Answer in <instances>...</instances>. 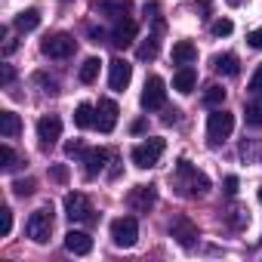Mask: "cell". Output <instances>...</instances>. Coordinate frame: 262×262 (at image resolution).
<instances>
[{"mask_svg":"<svg viewBox=\"0 0 262 262\" xmlns=\"http://www.w3.org/2000/svg\"><path fill=\"white\" fill-rule=\"evenodd\" d=\"M173 185H176V191L182 198H198V194H207L210 179L201 170H194L188 161H179L176 164V173H173Z\"/></svg>","mask_w":262,"mask_h":262,"instance_id":"obj_1","label":"cell"},{"mask_svg":"<svg viewBox=\"0 0 262 262\" xmlns=\"http://www.w3.org/2000/svg\"><path fill=\"white\" fill-rule=\"evenodd\" d=\"M164 148H167V142H164L161 136H151L148 142H142V145H136L133 151H129V161H133L139 170H151V167L161 164Z\"/></svg>","mask_w":262,"mask_h":262,"instance_id":"obj_2","label":"cell"},{"mask_svg":"<svg viewBox=\"0 0 262 262\" xmlns=\"http://www.w3.org/2000/svg\"><path fill=\"white\" fill-rule=\"evenodd\" d=\"M231 129H234V114H228V111L216 108V111L207 117V139H210V145L225 142V139L231 136Z\"/></svg>","mask_w":262,"mask_h":262,"instance_id":"obj_3","label":"cell"},{"mask_svg":"<svg viewBox=\"0 0 262 262\" xmlns=\"http://www.w3.org/2000/svg\"><path fill=\"white\" fill-rule=\"evenodd\" d=\"M28 237L34 241V244H47L50 241V231H53V210L50 207H40V210H34L31 216H28Z\"/></svg>","mask_w":262,"mask_h":262,"instance_id":"obj_4","label":"cell"},{"mask_svg":"<svg viewBox=\"0 0 262 262\" xmlns=\"http://www.w3.org/2000/svg\"><path fill=\"white\" fill-rule=\"evenodd\" d=\"M136 237H139V222H136V216H117L114 222H111V241L117 244V247H133L136 244Z\"/></svg>","mask_w":262,"mask_h":262,"instance_id":"obj_5","label":"cell"},{"mask_svg":"<svg viewBox=\"0 0 262 262\" xmlns=\"http://www.w3.org/2000/svg\"><path fill=\"white\" fill-rule=\"evenodd\" d=\"M93 213H96V210H93V204H90L86 194H80V191L65 194V216H68L71 222H93V219H96Z\"/></svg>","mask_w":262,"mask_h":262,"instance_id":"obj_6","label":"cell"},{"mask_svg":"<svg viewBox=\"0 0 262 262\" xmlns=\"http://www.w3.org/2000/svg\"><path fill=\"white\" fill-rule=\"evenodd\" d=\"M142 108L145 111H158V108H164V102H167V83H164V77H158V74H151L148 80H145V90H142Z\"/></svg>","mask_w":262,"mask_h":262,"instance_id":"obj_7","label":"cell"},{"mask_svg":"<svg viewBox=\"0 0 262 262\" xmlns=\"http://www.w3.org/2000/svg\"><path fill=\"white\" fill-rule=\"evenodd\" d=\"M170 234H173L176 244L185 247V250H191V247L198 244V225H194L188 216H173V219H170Z\"/></svg>","mask_w":262,"mask_h":262,"instance_id":"obj_8","label":"cell"},{"mask_svg":"<svg viewBox=\"0 0 262 262\" xmlns=\"http://www.w3.org/2000/svg\"><path fill=\"white\" fill-rule=\"evenodd\" d=\"M59 136H62V120H59L56 114H43V117L37 120V139H40V148L50 151V148L59 142Z\"/></svg>","mask_w":262,"mask_h":262,"instance_id":"obj_9","label":"cell"},{"mask_svg":"<svg viewBox=\"0 0 262 262\" xmlns=\"http://www.w3.org/2000/svg\"><path fill=\"white\" fill-rule=\"evenodd\" d=\"M74 37L71 34H53V37H47L43 43H40V53L47 56V59H68L71 53H74Z\"/></svg>","mask_w":262,"mask_h":262,"instance_id":"obj_10","label":"cell"},{"mask_svg":"<svg viewBox=\"0 0 262 262\" xmlns=\"http://www.w3.org/2000/svg\"><path fill=\"white\" fill-rule=\"evenodd\" d=\"M129 80H133V65H129L126 59H111V65H108V86L114 93H123L129 86Z\"/></svg>","mask_w":262,"mask_h":262,"instance_id":"obj_11","label":"cell"},{"mask_svg":"<svg viewBox=\"0 0 262 262\" xmlns=\"http://www.w3.org/2000/svg\"><path fill=\"white\" fill-rule=\"evenodd\" d=\"M155 201H158V191H155V185H136L133 191L126 194V204L133 207L136 213H148V210L155 207Z\"/></svg>","mask_w":262,"mask_h":262,"instance_id":"obj_12","label":"cell"},{"mask_svg":"<svg viewBox=\"0 0 262 262\" xmlns=\"http://www.w3.org/2000/svg\"><path fill=\"white\" fill-rule=\"evenodd\" d=\"M136 34H139V28H136L133 19H120V22H114V28H111V43H114L117 50H126L129 43L136 40Z\"/></svg>","mask_w":262,"mask_h":262,"instance_id":"obj_13","label":"cell"},{"mask_svg":"<svg viewBox=\"0 0 262 262\" xmlns=\"http://www.w3.org/2000/svg\"><path fill=\"white\" fill-rule=\"evenodd\" d=\"M117 114H120V108H117L114 99H102V102H99V114H96L99 133H111V129L117 126Z\"/></svg>","mask_w":262,"mask_h":262,"instance_id":"obj_14","label":"cell"},{"mask_svg":"<svg viewBox=\"0 0 262 262\" xmlns=\"http://www.w3.org/2000/svg\"><path fill=\"white\" fill-rule=\"evenodd\" d=\"M65 250L68 253H74V256H86L90 250H93V237L86 234V231H68L65 234Z\"/></svg>","mask_w":262,"mask_h":262,"instance_id":"obj_15","label":"cell"},{"mask_svg":"<svg viewBox=\"0 0 262 262\" xmlns=\"http://www.w3.org/2000/svg\"><path fill=\"white\" fill-rule=\"evenodd\" d=\"M194 83H198V71L191 65H179V71L173 74V90L182 93V96H188L194 90Z\"/></svg>","mask_w":262,"mask_h":262,"instance_id":"obj_16","label":"cell"},{"mask_svg":"<svg viewBox=\"0 0 262 262\" xmlns=\"http://www.w3.org/2000/svg\"><path fill=\"white\" fill-rule=\"evenodd\" d=\"M105 161H108V151L105 148H90L86 155H83V173L93 179V176H99L102 170H105Z\"/></svg>","mask_w":262,"mask_h":262,"instance_id":"obj_17","label":"cell"},{"mask_svg":"<svg viewBox=\"0 0 262 262\" xmlns=\"http://www.w3.org/2000/svg\"><path fill=\"white\" fill-rule=\"evenodd\" d=\"M19 133H22V117L16 111H0V136L16 139Z\"/></svg>","mask_w":262,"mask_h":262,"instance_id":"obj_18","label":"cell"},{"mask_svg":"<svg viewBox=\"0 0 262 262\" xmlns=\"http://www.w3.org/2000/svg\"><path fill=\"white\" fill-rule=\"evenodd\" d=\"M96 10H99L102 16L120 22V19H126V13H129V0H102V4H96Z\"/></svg>","mask_w":262,"mask_h":262,"instance_id":"obj_19","label":"cell"},{"mask_svg":"<svg viewBox=\"0 0 262 262\" xmlns=\"http://www.w3.org/2000/svg\"><path fill=\"white\" fill-rule=\"evenodd\" d=\"M198 59V47L191 40H176L173 43V62L176 65H191Z\"/></svg>","mask_w":262,"mask_h":262,"instance_id":"obj_20","label":"cell"},{"mask_svg":"<svg viewBox=\"0 0 262 262\" xmlns=\"http://www.w3.org/2000/svg\"><path fill=\"white\" fill-rule=\"evenodd\" d=\"M213 68H216L219 74H225V77H237V74H241V62H237L234 53H222V56H216V59H213Z\"/></svg>","mask_w":262,"mask_h":262,"instance_id":"obj_21","label":"cell"},{"mask_svg":"<svg viewBox=\"0 0 262 262\" xmlns=\"http://www.w3.org/2000/svg\"><path fill=\"white\" fill-rule=\"evenodd\" d=\"M13 25H16V31H22V34L34 31V28L40 25V10H34V7H31V10H22V13L16 16V22H13Z\"/></svg>","mask_w":262,"mask_h":262,"instance_id":"obj_22","label":"cell"},{"mask_svg":"<svg viewBox=\"0 0 262 262\" xmlns=\"http://www.w3.org/2000/svg\"><path fill=\"white\" fill-rule=\"evenodd\" d=\"M74 123H77L80 129H93V126H96V108H93L90 102H80L77 111H74Z\"/></svg>","mask_w":262,"mask_h":262,"instance_id":"obj_23","label":"cell"},{"mask_svg":"<svg viewBox=\"0 0 262 262\" xmlns=\"http://www.w3.org/2000/svg\"><path fill=\"white\" fill-rule=\"evenodd\" d=\"M99 65H102V62H99L96 56H90V59H86V62L80 65V71H77V77H80V83H93V80L99 77Z\"/></svg>","mask_w":262,"mask_h":262,"instance_id":"obj_24","label":"cell"},{"mask_svg":"<svg viewBox=\"0 0 262 262\" xmlns=\"http://www.w3.org/2000/svg\"><path fill=\"white\" fill-rule=\"evenodd\" d=\"M225 102V90L219 86V83H210L207 90H204V105H210V108H219Z\"/></svg>","mask_w":262,"mask_h":262,"instance_id":"obj_25","label":"cell"},{"mask_svg":"<svg viewBox=\"0 0 262 262\" xmlns=\"http://www.w3.org/2000/svg\"><path fill=\"white\" fill-rule=\"evenodd\" d=\"M225 219H228L231 228H244V225L250 222V213H247L244 207H231V210H225Z\"/></svg>","mask_w":262,"mask_h":262,"instance_id":"obj_26","label":"cell"},{"mask_svg":"<svg viewBox=\"0 0 262 262\" xmlns=\"http://www.w3.org/2000/svg\"><path fill=\"white\" fill-rule=\"evenodd\" d=\"M0 167H4L7 173H13L19 167V155L10 148V145H0Z\"/></svg>","mask_w":262,"mask_h":262,"instance_id":"obj_27","label":"cell"},{"mask_svg":"<svg viewBox=\"0 0 262 262\" xmlns=\"http://www.w3.org/2000/svg\"><path fill=\"white\" fill-rule=\"evenodd\" d=\"M136 56H139L142 62H151V59L158 56V37H148V40H145V43L136 50Z\"/></svg>","mask_w":262,"mask_h":262,"instance_id":"obj_28","label":"cell"},{"mask_svg":"<svg viewBox=\"0 0 262 262\" xmlns=\"http://www.w3.org/2000/svg\"><path fill=\"white\" fill-rule=\"evenodd\" d=\"M244 117H247V123H250V126L262 129V105H259V102H256V105H247Z\"/></svg>","mask_w":262,"mask_h":262,"instance_id":"obj_29","label":"cell"},{"mask_svg":"<svg viewBox=\"0 0 262 262\" xmlns=\"http://www.w3.org/2000/svg\"><path fill=\"white\" fill-rule=\"evenodd\" d=\"M34 188H37V182H34V179H16V182H13V191H16L19 198L34 194Z\"/></svg>","mask_w":262,"mask_h":262,"instance_id":"obj_30","label":"cell"},{"mask_svg":"<svg viewBox=\"0 0 262 262\" xmlns=\"http://www.w3.org/2000/svg\"><path fill=\"white\" fill-rule=\"evenodd\" d=\"M231 31H234L231 19H216V22H213V34H216V37H228Z\"/></svg>","mask_w":262,"mask_h":262,"instance_id":"obj_31","label":"cell"},{"mask_svg":"<svg viewBox=\"0 0 262 262\" xmlns=\"http://www.w3.org/2000/svg\"><path fill=\"white\" fill-rule=\"evenodd\" d=\"M0 219H4V225H0V234L10 237V231H13V210L4 207V210H0Z\"/></svg>","mask_w":262,"mask_h":262,"instance_id":"obj_32","label":"cell"},{"mask_svg":"<svg viewBox=\"0 0 262 262\" xmlns=\"http://www.w3.org/2000/svg\"><path fill=\"white\" fill-rule=\"evenodd\" d=\"M247 90L253 93V96H262V65L253 71V77H250V83H247Z\"/></svg>","mask_w":262,"mask_h":262,"instance_id":"obj_33","label":"cell"},{"mask_svg":"<svg viewBox=\"0 0 262 262\" xmlns=\"http://www.w3.org/2000/svg\"><path fill=\"white\" fill-rule=\"evenodd\" d=\"M34 80H37V83L43 86V93H50V96H56V93H59V83H56V80H47L43 74H37Z\"/></svg>","mask_w":262,"mask_h":262,"instance_id":"obj_34","label":"cell"},{"mask_svg":"<svg viewBox=\"0 0 262 262\" xmlns=\"http://www.w3.org/2000/svg\"><path fill=\"white\" fill-rule=\"evenodd\" d=\"M50 176H53L56 182H68V167H65V164H56V167L50 170Z\"/></svg>","mask_w":262,"mask_h":262,"instance_id":"obj_35","label":"cell"},{"mask_svg":"<svg viewBox=\"0 0 262 262\" xmlns=\"http://www.w3.org/2000/svg\"><path fill=\"white\" fill-rule=\"evenodd\" d=\"M247 43H250L253 50H262V28H256V31H250V34H247Z\"/></svg>","mask_w":262,"mask_h":262,"instance_id":"obj_36","label":"cell"},{"mask_svg":"<svg viewBox=\"0 0 262 262\" xmlns=\"http://www.w3.org/2000/svg\"><path fill=\"white\" fill-rule=\"evenodd\" d=\"M13 77H16L13 65H4V68H0V83H4V86H10V83H13Z\"/></svg>","mask_w":262,"mask_h":262,"instance_id":"obj_37","label":"cell"},{"mask_svg":"<svg viewBox=\"0 0 262 262\" xmlns=\"http://www.w3.org/2000/svg\"><path fill=\"white\" fill-rule=\"evenodd\" d=\"M237 176H225V194H237Z\"/></svg>","mask_w":262,"mask_h":262,"instance_id":"obj_38","label":"cell"},{"mask_svg":"<svg viewBox=\"0 0 262 262\" xmlns=\"http://www.w3.org/2000/svg\"><path fill=\"white\" fill-rule=\"evenodd\" d=\"M80 151H83L80 139H74V142H68V145H65V155H80Z\"/></svg>","mask_w":262,"mask_h":262,"instance_id":"obj_39","label":"cell"},{"mask_svg":"<svg viewBox=\"0 0 262 262\" xmlns=\"http://www.w3.org/2000/svg\"><path fill=\"white\" fill-rule=\"evenodd\" d=\"M90 37H93V43H102V40H105V31H96V28H93Z\"/></svg>","mask_w":262,"mask_h":262,"instance_id":"obj_40","label":"cell"},{"mask_svg":"<svg viewBox=\"0 0 262 262\" xmlns=\"http://www.w3.org/2000/svg\"><path fill=\"white\" fill-rule=\"evenodd\" d=\"M16 47H19L16 40H7V43H4V56H10V53H16Z\"/></svg>","mask_w":262,"mask_h":262,"instance_id":"obj_41","label":"cell"},{"mask_svg":"<svg viewBox=\"0 0 262 262\" xmlns=\"http://www.w3.org/2000/svg\"><path fill=\"white\" fill-rule=\"evenodd\" d=\"M164 120H167V123H176V120H179V111H176V108H173V111H167V117H164Z\"/></svg>","mask_w":262,"mask_h":262,"instance_id":"obj_42","label":"cell"},{"mask_svg":"<svg viewBox=\"0 0 262 262\" xmlns=\"http://www.w3.org/2000/svg\"><path fill=\"white\" fill-rule=\"evenodd\" d=\"M228 7H241V4H247V0H225Z\"/></svg>","mask_w":262,"mask_h":262,"instance_id":"obj_43","label":"cell"},{"mask_svg":"<svg viewBox=\"0 0 262 262\" xmlns=\"http://www.w3.org/2000/svg\"><path fill=\"white\" fill-rule=\"evenodd\" d=\"M259 201H262V188H259Z\"/></svg>","mask_w":262,"mask_h":262,"instance_id":"obj_44","label":"cell"}]
</instances>
